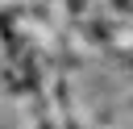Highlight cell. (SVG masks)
Returning a JSON list of instances; mask_svg holds the SVG:
<instances>
[]
</instances>
